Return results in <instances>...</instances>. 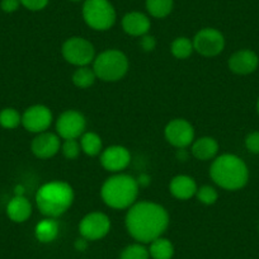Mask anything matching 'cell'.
Masks as SVG:
<instances>
[{
    "instance_id": "obj_1",
    "label": "cell",
    "mask_w": 259,
    "mask_h": 259,
    "mask_svg": "<svg viewBox=\"0 0 259 259\" xmlns=\"http://www.w3.org/2000/svg\"><path fill=\"white\" fill-rule=\"evenodd\" d=\"M126 229L135 240L151 243L160 238L169 225V215L159 203L150 201L135 202L126 213Z\"/></svg>"
},
{
    "instance_id": "obj_2",
    "label": "cell",
    "mask_w": 259,
    "mask_h": 259,
    "mask_svg": "<svg viewBox=\"0 0 259 259\" xmlns=\"http://www.w3.org/2000/svg\"><path fill=\"white\" fill-rule=\"evenodd\" d=\"M210 177L219 187L226 191H238L246 186L249 169L245 161L234 154L218 156L211 164Z\"/></svg>"
},
{
    "instance_id": "obj_3",
    "label": "cell",
    "mask_w": 259,
    "mask_h": 259,
    "mask_svg": "<svg viewBox=\"0 0 259 259\" xmlns=\"http://www.w3.org/2000/svg\"><path fill=\"white\" fill-rule=\"evenodd\" d=\"M74 202V189L66 182L54 181L44 184L36 193V203L42 215L59 218L64 215Z\"/></svg>"
},
{
    "instance_id": "obj_4",
    "label": "cell",
    "mask_w": 259,
    "mask_h": 259,
    "mask_svg": "<svg viewBox=\"0 0 259 259\" xmlns=\"http://www.w3.org/2000/svg\"><path fill=\"white\" fill-rule=\"evenodd\" d=\"M139 183L128 174H116L107 179L101 189L102 200L107 206L116 210L130 208L136 202Z\"/></svg>"
},
{
    "instance_id": "obj_5",
    "label": "cell",
    "mask_w": 259,
    "mask_h": 259,
    "mask_svg": "<svg viewBox=\"0 0 259 259\" xmlns=\"http://www.w3.org/2000/svg\"><path fill=\"white\" fill-rule=\"evenodd\" d=\"M93 70L97 78L103 81H117L128 70V59L119 50H106L96 56Z\"/></svg>"
},
{
    "instance_id": "obj_6",
    "label": "cell",
    "mask_w": 259,
    "mask_h": 259,
    "mask_svg": "<svg viewBox=\"0 0 259 259\" xmlns=\"http://www.w3.org/2000/svg\"><path fill=\"white\" fill-rule=\"evenodd\" d=\"M83 18L94 31H107L114 26L117 14L109 0H84Z\"/></svg>"
},
{
    "instance_id": "obj_7",
    "label": "cell",
    "mask_w": 259,
    "mask_h": 259,
    "mask_svg": "<svg viewBox=\"0 0 259 259\" xmlns=\"http://www.w3.org/2000/svg\"><path fill=\"white\" fill-rule=\"evenodd\" d=\"M62 56L69 64L75 66H88L96 59V50L92 42L83 37H70L62 45Z\"/></svg>"
},
{
    "instance_id": "obj_8",
    "label": "cell",
    "mask_w": 259,
    "mask_h": 259,
    "mask_svg": "<svg viewBox=\"0 0 259 259\" xmlns=\"http://www.w3.org/2000/svg\"><path fill=\"white\" fill-rule=\"evenodd\" d=\"M87 128V119L83 113L75 109L62 112L56 122V131L64 140L79 139Z\"/></svg>"
},
{
    "instance_id": "obj_9",
    "label": "cell",
    "mask_w": 259,
    "mask_h": 259,
    "mask_svg": "<svg viewBox=\"0 0 259 259\" xmlns=\"http://www.w3.org/2000/svg\"><path fill=\"white\" fill-rule=\"evenodd\" d=\"M193 49L205 57H213L221 54L225 47V38L220 31L215 28H203L196 33L193 38Z\"/></svg>"
},
{
    "instance_id": "obj_10",
    "label": "cell",
    "mask_w": 259,
    "mask_h": 259,
    "mask_svg": "<svg viewBox=\"0 0 259 259\" xmlns=\"http://www.w3.org/2000/svg\"><path fill=\"white\" fill-rule=\"evenodd\" d=\"M111 229V220L103 212H91L81 219L79 224L80 235L87 240H98L104 238Z\"/></svg>"
},
{
    "instance_id": "obj_11",
    "label": "cell",
    "mask_w": 259,
    "mask_h": 259,
    "mask_svg": "<svg viewBox=\"0 0 259 259\" xmlns=\"http://www.w3.org/2000/svg\"><path fill=\"white\" fill-rule=\"evenodd\" d=\"M166 141L178 149H184L194 140V128L187 119H171L164 130Z\"/></svg>"
},
{
    "instance_id": "obj_12",
    "label": "cell",
    "mask_w": 259,
    "mask_h": 259,
    "mask_svg": "<svg viewBox=\"0 0 259 259\" xmlns=\"http://www.w3.org/2000/svg\"><path fill=\"white\" fill-rule=\"evenodd\" d=\"M52 123V112L49 107L34 104L22 114V124L29 133H45Z\"/></svg>"
},
{
    "instance_id": "obj_13",
    "label": "cell",
    "mask_w": 259,
    "mask_h": 259,
    "mask_svg": "<svg viewBox=\"0 0 259 259\" xmlns=\"http://www.w3.org/2000/svg\"><path fill=\"white\" fill-rule=\"evenodd\" d=\"M130 161H131V154L124 146H109L101 153L102 166L112 173H118V171L126 169Z\"/></svg>"
},
{
    "instance_id": "obj_14",
    "label": "cell",
    "mask_w": 259,
    "mask_h": 259,
    "mask_svg": "<svg viewBox=\"0 0 259 259\" xmlns=\"http://www.w3.org/2000/svg\"><path fill=\"white\" fill-rule=\"evenodd\" d=\"M229 69L238 75H249L256 70L259 65V57L251 50H239L234 52L228 61Z\"/></svg>"
},
{
    "instance_id": "obj_15",
    "label": "cell",
    "mask_w": 259,
    "mask_h": 259,
    "mask_svg": "<svg viewBox=\"0 0 259 259\" xmlns=\"http://www.w3.org/2000/svg\"><path fill=\"white\" fill-rule=\"evenodd\" d=\"M61 144L56 134L45 133L37 134L36 138L32 140L31 150L34 156L39 159H50L59 153Z\"/></svg>"
},
{
    "instance_id": "obj_16",
    "label": "cell",
    "mask_w": 259,
    "mask_h": 259,
    "mask_svg": "<svg viewBox=\"0 0 259 259\" xmlns=\"http://www.w3.org/2000/svg\"><path fill=\"white\" fill-rule=\"evenodd\" d=\"M150 27V19L141 12H130L122 18V28L130 36L143 37L148 34Z\"/></svg>"
},
{
    "instance_id": "obj_17",
    "label": "cell",
    "mask_w": 259,
    "mask_h": 259,
    "mask_svg": "<svg viewBox=\"0 0 259 259\" xmlns=\"http://www.w3.org/2000/svg\"><path fill=\"white\" fill-rule=\"evenodd\" d=\"M197 184L192 177L177 176L174 177L169 184V191L174 197L178 200H189L197 192Z\"/></svg>"
},
{
    "instance_id": "obj_18",
    "label": "cell",
    "mask_w": 259,
    "mask_h": 259,
    "mask_svg": "<svg viewBox=\"0 0 259 259\" xmlns=\"http://www.w3.org/2000/svg\"><path fill=\"white\" fill-rule=\"evenodd\" d=\"M7 215L14 223H24L32 215V205L24 196H14L7 205Z\"/></svg>"
},
{
    "instance_id": "obj_19",
    "label": "cell",
    "mask_w": 259,
    "mask_h": 259,
    "mask_svg": "<svg viewBox=\"0 0 259 259\" xmlns=\"http://www.w3.org/2000/svg\"><path fill=\"white\" fill-rule=\"evenodd\" d=\"M219 151L218 141L210 136L200 138L192 143V155L198 160H211Z\"/></svg>"
},
{
    "instance_id": "obj_20",
    "label": "cell",
    "mask_w": 259,
    "mask_h": 259,
    "mask_svg": "<svg viewBox=\"0 0 259 259\" xmlns=\"http://www.w3.org/2000/svg\"><path fill=\"white\" fill-rule=\"evenodd\" d=\"M59 231L60 226L57 221L52 218H47L37 224L34 228V235L41 243H51L59 236Z\"/></svg>"
},
{
    "instance_id": "obj_21",
    "label": "cell",
    "mask_w": 259,
    "mask_h": 259,
    "mask_svg": "<svg viewBox=\"0 0 259 259\" xmlns=\"http://www.w3.org/2000/svg\"><path fill=\"white\" fill-rule=\"evenodd\" d=\"M149 254L153 259H171L174 255V246L170 240L160 236L150 243Z\"/></svg>"
},
{
    "instance_id": "obj_22",
    "label": "cell",
    "mask_w": 259,
    "mask_h": 259,
    "mask_svg": "<svg viewBox=\"0 0 259 259\" xmlns=\"http://www.w3.org/2000/svg\"><path fill=\"white\" fill-rule=\"evenodd\" d=\"M146 11L154 18H165L171 13L174 0H146Z\"/></svg>"
},
{
    "instance_id": "obj_23",
    "label": "cell",
    "mask_w": 259,
    "mask_h": 259,
    "mask_svg": "<svg viewBox=\"0 0 259 259\" xmlns=\"http://www.w3.org/2000/svg\"><path fill=\"white\" fill-rule=\"evenodd\" d=\"M79 143L81 151L88 156H96L102 153V139L96 133H84Z\"/></svg>"
},
{
    "instance_id": "obj_24",
    "label": "cell",
    "mask_w": 259,
    "mask_h": 259,
    "mask_svg": "<svg viewBox=\"0 0 259 259\" xmlns=\"http://www.w3.org/2000/svg\"><path fill=\"white\" fill-rule=\"evenodd\" d=\"M96 79L97 75L93 68H89V66H79L73 74L74 85L81 89H87L93 85Z\"/></svg>"
},
{
    "instance_id": "obj_25",
    "label": "cell",
    "mask_w": 259,
    "mask_h": 259,
    "mask_svg": "<svg viewBox=\"0 0 259 259\" xmlns=\"http://www.w3.org/2000/svg\"><path fill=\"white\" fill-rule=\"evenodd\" d=\"M170 51L173 56L177 57V59H188L192 55V52L194 51L193 42L189 38H187V37H178V38H176L171 42Z\"/></svg>"
},
{
    "instance_id": "obj_26",
    "label": "cell",
    "mask_w": 259,
    "mask_h": 259,
    "mask_svg": "<svg viewBox=\"0 0 259 259\" xmlns=\"http://www.w3.org/2000/svg\"><path fill=\"white\" fill-rule=\"evenodd\" d=\"M22 123V116L17 109L4 108L0 111V126L7 130L17 128Z\"/></svg>"
},
{
    "instance_id": "obj_27",
    "label": "cell",
    "mask_w": 259,
    "mask_h": 259,
    "mask_svg": "<svg viewBox=\"0 0 259 259\" xmlns=\"http://www.w3.org/2000/svg\"><path fill=\"white\" fill-rule=\"evenodd\" d=\"M149 250L141 244H131L122 250L119 259H149Z\"/></svg>"
},
{
    "instance_id": "obj_28",
    "label": "cell",
    "mask_w": 259,
    "mask_h": 259,
    "mask_svg": "<svg viewBox=\"0 0 259 259\" xmlns=\"http://www.w3.org/2000/svg\"><path fill=\"white\" fill-rule=\"evenodd\" d=\"M196 196L201 203L207 206L213 205L219 198L218 191L211 186H202L201 188H198L196 192Z\"/></svg>"
},
{
    "instance_id": "obj_29",
    "label": "cell",
    "mask_w": 259,
    "mask_h": 259,
    "mask_svg": "<svg viewBox=\"0 0 259 259\" xmlns=\"http://www.w3.org/2000/svg\"><path fill=\"white\" fill-rule=\"evenodd\" d=\"M61 151L64 154V156L69 160H74L79 156L80 154L81 148L80 143H78L76 139H73V140H65L64 144L61 146Z\"/></svg>"
},
{
    "instance_id": "obj_30",
    "label": "cell",
    "mask_w": 259,
    "mask_h": 259,
    "mask_svg": "<svg viewBox=\"0 0 259 259\" xmlns=\"http://www.w3.org/2000/svg\"><path fill=\"white\" fill-rule=\"evenodd\" d=\"M245 148L249 153L259 155V131L250 133L245 138Z\"/></svg>"
},
{
    "instance_id": "obj_31",
    "label": "cell",
    "mask_w": 259,
    "mask_h": 259,
    "mask_svg": "<svg viewBox=\"0 0 259 259\" xmlns=\"http://www.w3.org/2000/svg\"><path fill=\"white\" fill-rule=\"evenodd\" d=\"M19 2H21V6L32 12L42 11L49 4V0H19Z\"/></svg>"
},
{
    "instance_id": "obj_32",
    "label": "cell",
    "mask_w": 259,
    "mask_h": 259,
    "mask_svg": "<svg viewBox=\"0 0 259 259\" xmlns=\"http://www.w3.org/2000/svg\"><path fill=\"white\" fill-rule=\"evenodd\" d=\"M140 46L141 49L145 52H151L155 50L156 47V39L154 36H150V34H144L140 39Z\"/></svg>"
},
{
    "instance_id": "obj_33",
    "label": "cell",
    "mask_w": 259,
    "mask_h": 259,
    "mask_svg": "<svg viewBox=\"0 0 259 259\" xmlns=\"http://www.w3.org/2000/svg\"><path fill=\"white\" fill-rule=\"evenodd\" d=\"M19 6H21L19 0H2V3H0V8L6 13H14L16 11H18Z\"/></svg>"
},
{
    "instance_id": "obj_34",
    "label": "cell",
    "mask_w": 259,
    "mask_h": 259,
    "mask_svg": "<svg viewBox=\"0 0 259 259\" xmlns=\"http://www.w3.org/2000/svg\"><path fill=\"white\" fill-rule=\"evenodd\" d=\"M136 181H138L139 187H146L150 184V177L148 174H140V177Z\"/></svg>"
},
{
    "instance_id": "obj_35",
    "label": "cell",
    "mask_w": 259,
    "mask_h": 259,
    "mask_svg": "<svg viewBox=\"0 0 259 259\" xmlns=\"http://www.w3.org/2000/svg\"><path fill=\"white\" fill-rule=\"evenodd\" d=\"M87 239L81 238V239H78V240L75 241V248L78 249V250H85L87 249V245H88V243H87Z\"/></svg>"
},
{
    "instance_id": "obj_36",
    "label": "cell",
    "mask_w": 259,
    "mask_h": 259,
    "mask_svg": "<svg viewBox=\"0 0 259 259\" xmlns=\"http://www.w3.org/2000/svg\"><path fill=\"white\" fill-rule=\"evenodd\" d=\"M14 193H16V196H23L24 188L22 186H17L16 188H14Z\"/></svg>"
},
{
    "instance_id": "obj_37",
    "label": "cell",
    "mask_w": 259,
    "mask_h": 259,
    "mask_svg": "<svg viewBox=\"0 0 259 259\" xmlns=\"http://www.w3.org/2000/svg\"><path fill=\"white\" fill-rule=\"evenodd\" d=\"M256 111H258V114H259V98H258V102H256Z\"/></svg>"
},
{
    "instance_id": "obj_38",
    "label": "cell",
    "mask_w": 259,
    "mask_h": 259,
    "mask_svg": "<svg viewBox=\"0 0 259 259\" xmlns=\"http://www.w3.org/2000/svg\"><path fill=\"white\" fill-rule=\"evenodd\" d=\"M70 2H75L76 3V2H84V0H70Z\"/></svg>"
}]
</instances>
